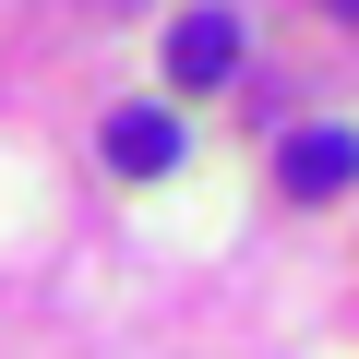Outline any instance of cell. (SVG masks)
I'll return each mask as SVG.
<instances>
[{
  "mask_svg": "<svg viewBox=\"0 0 359 359\" xmlns=\"http://www.w3.org/2000/svg\"><path fill=\"white\" fill-rule=\"evenodd\" d=\"M168 72L180 84H228L240 72V13H180L168 25Z\"/></svg>",
  "mask_w": 359,
  "mask_h": 359,
  "instance_id": "1",
  "label": "cell"
},
{
  "mask_svg": "<svg viewBox=\"0 0 359 359\" xmlns=\"http://www.w3.org/2000/svg\"><path fill=\"white\" fill-rule=\"evenodd\" d=\"M276 180H287V192H347V180H359V132H287V156H276Z\"/></svg>",
  "mask_w": 359,
  "mask_h": 359,
  "instance_id": "2",
  "label": "cell"
},
{
  "mask_svg": "<svg viewBox=\"0 0 359 359\" xmlns=\"http://www.w3.org/2000/svg\"><path fill=\"white\" fill-rule=\"evenodd\" d=\"M108 168H120V180L180 168V120H168V108H108Z\"/></svg>",
  "mask_w": 359,
  "mask_h": 359,
  "instance_id": "3",
  "label": "cell"
},
{
  "mask_svg": "<svg viewBox=\"0 0 359 359\" xmlns=\"http://www.w3.org/2000/svg\"><path fill=\"white\" fill-rule=\"evenodd\" d=\"M323 13H359V0H323Z\"/></svg>",
  "mask_w": 359,
  "mask_h": 359,
  "instance_id": "4",
  "label": "cell"
}]
</instances>
